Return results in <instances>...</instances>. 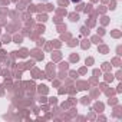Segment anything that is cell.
<instances>
[{
    "instance_id": "1",
    "label": "cell",
    "mask_w": 122,
    "mask_h": 122,
    "mask_svg": "<svg viewBox=\"0 0 122 122\" xmlns=\"http://www.w3.org/2000/svg\"><path fill=\"white\" fill-rule=\"evenodd\" d=\"M72 2H73V3H78V2H81V0H72Z\"/></svg>"
},
{
    "instance_id": "2",
    "label": "cell",
    "mask_w": 122,
    "mask_h": 122,
    "mask_svg": "<svg viewBox=\"0 0 122 122\" xmlns=\"http://www.w3.org/2000/svg\"><path fill=\"white\" fill-rule=\"evenodd\" d=\"M42 2H47V0H42Z\"/></svg>"
}]
</instances>
